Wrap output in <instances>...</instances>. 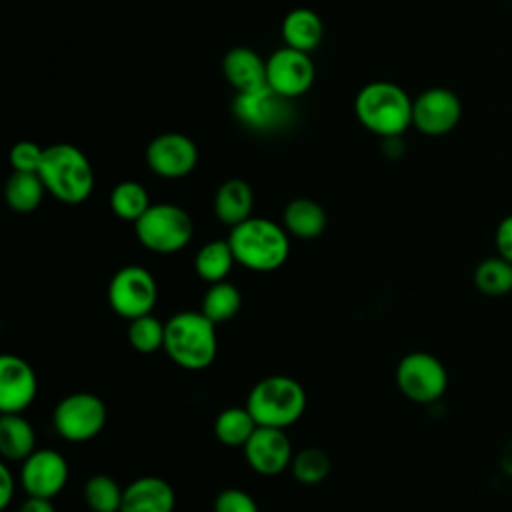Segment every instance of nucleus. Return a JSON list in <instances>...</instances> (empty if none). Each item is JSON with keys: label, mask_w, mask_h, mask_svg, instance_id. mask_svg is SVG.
Here are the masks:
<instances>
[{"label": "nucleus", "mask_w": 512, "mask_h": 512, "mask_svg": "<svg viewBox=\"0 0 512 512\" xmlns=\"http://www.w3.org/2000/svg\"><path fill=\"white\" fill-rule=\"evenodd\" d=\"M124 490L108 474H94L84 484V500L92 512H120Z\"/></svg>", "instance_id": "c85d7f7f"}, {"label": "nucleus", "mask_w": 512, "mask_h": 512, "mask_svg": "<svg viewBox=\"0 0 512 512\" xmlns=\"http://www.w3.org/2000/svg\"><path fill=\"white\" fill-rule=\"evenodd\" d=\"M214 512H260L256 500L240 490V488H226L214 500Z\"/></svg>", "instance_id": "473e14b6"}, {"label": "nucleus", "mask_w": 512, "mask_h": 512, "mask_svg": "<svg viewBox=\"0 0 512 512\" xmlns=\"http://www.w3.org/2000/svg\"><path fill=\"white\" fill-rule=\"evenodd\" d=\"M412 102L398 84L378 80L360 88L354 100V112L358 122L372 134L396 138L412 126Z\"/></svg>", "instance_id": "f03ea898"}, {"label": "nucleus", "mask_w": 512, "mask_h": 512, "mask_svg": "<svg viewBox=\"0 0 512 512\" xmlns=\"http://www.w3.org/2000/svg\"><path fill=\"white\" fill-rule=\"evenodd\" d=\"M36 450L34 426L22 414H2L0 454L6 460L24 462Z\"/></svg>", "instance_id": "4be33fe9"}, {"label": "nucleus", "mask_w": 512, "mask_h": 512, "mask_svg": "<svg viewBox=\"0 0 512 512\" xmlns=\"http://www.w3.org/2000/svg\"><path fill=\"white\" fill-rule=\"evenodd\" d=\"M248 466L262 476H276L292 464V442L284 430L258 426L244 444Z\"/></svg>", "instance_id": "dca6fc26"}, {"label": "nucleus", "mask_w": 512, "mask_h": 512, "mask_svg": "<svg viewBox=\"0 0 512 512\" xmlns=\"http://www.w3.org/2000/svg\"><path fill=\"white\" fill-rule=\"evenodd\" d=\"M138 242L156 254H174L182 250L194 232L190 214L168 202L152 204L134 224Z\"/></svg>", "instance_id": "423d86ee"}, {"label": "nucleus", "mask_w": 512, "mask_h": 512, "mask_svg": "<svg viewBox=\"0 0 512 512\" xmlns=\"http://www.w3.org/2000/svg\"><path fill=\"white\" fill-rule=\"evenodd\" d=\"M44 150L36 142L20 140L10 148L8 160L14 172H38L44 160Z\"/></svg>", "instance_id": "2f4dec72"}, {"label": "nucleus", "mask_w": 512, "mask_h": 512, "mask_svg": "<svg viewBox=\"0 0 512 512\" xmlns=\"http://www.w3.org/2000/svg\"><path fill=\"white\" fill-rule=\"evenodd\" d=\"M164 350L180 368L204 370L214 362L218 352L216 324L202 312L182 310L166 320Z\"/></svg>", "instance_id": "7ed1b4c3"}, {"label": "nucleus", "mask_w": 512, "mask_h": 512, "mask_svg": "<svg viewBox=\"0 0 512 512\" xmlns=\"http://www.w3.org/2000/svg\"><path fill=\"white\" fill-rule=\"evenodd\" d=\"M292 474L300 484L306 486H314L320 484L328 472H330V458L322 448L310 446L300 450L294 458H292Z\"/></svg>", "instance_id": "7c9ffc66"}, {"label": "nucleus", "mask_w": 512, "mask_h": 512, "mask_svg": "<svg viewBox=\"0 0 512 512\" xmlns=\"http://www.w3.org/2000/svg\"><path fill=\"white\" fill-rule=\"evenodd\" d=\"M284 230L300 240L318 238L326 228L324 208L310 198H294L284 208Z\"/></svg>", "instance_id": "412c9836"}, {"label": "nucleus", "mask_w": 512, "mask_h": 512, "mask_svg": "<svg viewBox=\"0 0 512 512\" xmlns=\"http://www.w3.org/2000/svg\"><path fill=\"white\" fill-rule=\"evenodd\" d=\"M228 242L236 262L254 272H272L280 268L290 254V240L284 226L260 216H252L234 226Z\"/></svg>", "instance_id": "f257e3e1"}, {"label": "nucleus", "mask_w": 512, "mask_h": 512, "mask_svg": "<svg viewBox=\"0 0 512 512\" xmlns=\"http://www.w3.org/2000/svg\"><path fill=\"white\" fill-rule=\"evenodd\" d=\"M150 206L148 192L140 182L124 180L118 182L110 192V208L120 220L136 224Z\"/></svg>", "instance_id": "bb28decb"}, {"label": "nucleus", "mask_w": 512, "mask_h": 512, "mask_svg": "<svg viewBox=\"0 0 512 512\" xmlns=\"http://www.w3.org/2000/svg\"><path fill=\"white\" fill-rule=\"evenodd\" d=\"M166 322H160L156 316L146 314L130 320L128 326V342L140 354H152L164 348Z\"/></svg>", "instance_id": "c756f323"}, {"label": "nucleus", "mask_w": 512, "mask_h": 512, "mask_svg": "<svg viewBox=\"0 0 512 512\" xmlns=\"http://www.w3.org/2000/svg\"><path fill=\"white\" fill-rule=\"evenodd\" d=\"M68 482L66 458L50 448H36L20 466V484L28 496L54 498Z\"/></svg>", "instance_id": "4468645a"}, {"label": "nucleus", "mask_w": 512, "mask_h": 512, "mask_svg": "<svg viewBox=\"0 0 512 512\" xmlns=\"http://www.w3.org/2000/svg\"><path fill=\"white\" fill-rule=\"evenodd\" d=\"M500 464H502V470H504L506 474H510V476H512V440L504 446V450H502V458H500Z\"/></svg>", "instance_id": "e433bc0d"}, {"label": "nucleus", "mask_w": 512, "mask_h": 512, "mask_svg": "<svg viewBox=\"0 0 512 512\" xmlns=\"http://www.w3.org/2000/svg\"><path fill=\"white\" fill-rule=\"evenodd\" d=\"M462 116L460 98L442 86L424 90L412 102V126L426 136H444Z\"/></svg>", "instance_id": "9b49d317"}, {"label": "nucleus", "mask_w": 512, "mask_h": 512, "mask_svg": "<svg viewBox=\"0 0 512 512\" xmlns=\"http://www.w3.org/2000/svg\"><path fill=\"white\" fill-rule=\"evenodd\" d=\"M232 112L236 120L252 132H278L294 120V108L288 98L274 92L268 84L240 92L234 98Z\"/></svg>", "instance_id": "6e6552de"}, {"label": "nucleus", "mask_w": 512, "mask_h": 512, "mask_svg": "<svg viewBox=\"0 0 512 512\" xmlns=\"http://www.w3.org/2000/svg\"><path fill=\"white\" fill-rule=\"evenodd\" d=\"M0 508L6 510L14 498V476L8 464H0Z\"/></svg>", "instance_id": "f704fd0d"}, {"label": "nucleus", "mask_w": 512, "mask_h": 512, "mask_svg": "<svg viewBox=\"0 0 512 512\" xmlns=\"http://www.w3.org/2000/svg\"><path fill=\"white\" fill-rule=\"evenodd\" d=\"M20 512H56L54 504L50 498H38V496H28L22 506Z\"/></svg>", "instance_id": "c9c22d12"}, {"label": "nucleus", "mask_w": 512, "mask_h": 512, "mask_svg": "<svg viewBox=\"0 0 512 512\" xmlns=\"http://www.w3.org/2000/svg\"><path fill=\"white\" fill-rule=\"evenodd\" d=\"M156 300H158L156 280L142 266L128 264L120 268L108 284V304L118 316L126 320L152 314Z\"/></svg>", "instance_id": "9d476101"}, {"label": "nucleus", "mask_w": 512, "mask_h": 512, "mask_svg": "<svg viewBox=\"0 0 512 512\" xmlns=\"http://www.w3.org/2000/svg\"><path fill=\"white\" fill-rule=\"evenodd\" d=\"M46 190L64 204L84 202L94 188V170L86 154L72 144H52L44 150L38 170Z\"/></svg>", "instance_id": "39448f33"}, {"label": "nucleus", "mask_w": 512, "mask_h": 512, "mask_svg": "<svg viewBox=\"0 0 512 512\" xmlns=\"http://www.w3.org/2000/svg\"><path fill=\"white\" fill-rule=\"evenodd\" d=\"M106 404L92 392H74L64 396L52 414L54 430L68 442H88L96 438L106 424Z\"/></svg>", "instance_id": "0eeeda50"}, {"label": "nucleus", "mask_w": 512, "mask_h": 512, "mask_svg": "<svg viewBox=\"0 0 512 512\" xmlns=\"http://www.w3.org/2000/svg\"><path fill=\"white\" fill-rule=\"evenodd\" d=\"M494 240H496L498 256L512 264V214H508L506 218L500 220Z\"/></svg>", "instance_id": "72a5a7b5"}, {"label": "nucleus", "mask_w": 512, "mask_h": 512, "mask_svg": "<svg viewBox=\"0 0 512 512\" xmlns=\"http://www.w3.org/2000/svg\"><path fill=\"white\" fill-rule=\"evenodd\" d=\"M254 192L246 180L230 178L220 184L214 196V214L222 224L230 228L252 218Z\"/></svg>", "instance_id": "6ab92c4d"}, {"label": "nucleus", "mask_w": 512, "mask_h": 512, "mask_svg": "<svg viewBox=\"0 0 512 512\" xmlns=\"http://www.w3.org/2000/svg\"><path fill=\"white\" fill-rule=\"evenodd\" d=\"M258 424L246 406H230L224 408L214 420V434L226 446H242L250 440Z\"/></svg>", "instance_id": "a878e982"}, {"label": "nucleus", "mask_w": 512, "mask_h": 512, "mask_svg": "<svg viewBox=\"0 0 512 512\" xmlns=\"http://www.w3.org/2000/svg\"><path fill=\"white\" fill-rule=\"evenodd\" d=\"M280 34L286 48L308 54L320 44L324 24L322 18L312 8H294L284 16Z\"/></svg>", "instance_id": "aec40b11"}, {"label": "nucleus", "mask_w": 512, "mask_h": 512, "mask_svg": "<svg viewBox=\"0 0 512 512\" xmlns=\"http://www.w3.org/2000/svg\"><path fill=\"white\" fill-rule=\"evenodd\" d=\"M198 162V148L192 138L180 132H164L150 140L146 148L148 168L162 178L188 176Z\"/></svg>", "instance_id": "f8f14e48"}, {"label": "nucleus", "mask_w": 512, "mask_h": 512, "mask_svg": "<svg viewBox=\"0 0 512 512\" xmlns=\"http://www.w3.org/2000/svg\"><path fill=\"white\" fill-rule=\"evenodd\" d=\"M222 74L228 84L240 92H250L266 84V60L246 46H236L222 60Z\"/></svg>", "instance_id": "a211bd4d"}, {"label": "nucleus", "mask_w": 512, "mask_h": 512, "mask_svg": "<svg viewBox=\"0 0 512 512\" xmlns=\"http://www.w3.org/2000/svg\"><path fill=\"white\" fill-rule=\"evenodd\" d=\"M398 390L416 404H430L444 396L448 372L430 352H410L396 366Z\"/></svg>", "instance_id": "1a4fd4ad"}, {"label": "nucleus", "mask_w": 512, "mask_h": 512, "mask_svg": "<svg viewBox=\"0 0 512 512\" xmlns=\"http://www.w3.org/2000/svg\"><path fill=\"white\" fill-rule=\"evenodd\" d=\"M312 82L314 64L306 52L284 46L266 60V84L288 100L308 92Z\"/></svg>", "instance_id": "ddd939ff"}, {"label": "nucleus", "mask_w": 512, "mask_h": 512, "mask_svg": "<svg viewBox=\"0 0 512 512\" xmlns=\"http://www.w3.org/2000/svg\"><path fill=\"white\" fill-rule=\"evenodd\" d=\"M474 284L486 296L512 292V264L500 256L482 260L474 270Z\"/></svg>", "instance_id": "cd10ccee"}, {"label": "nucleus", "mask_w": 512, "mask_h": 512, "mask_svg": "<svg viewBox=\"0 0 512 512\" xmlns=\"http://www.w3.org/2000/svg\"><path fill=\"white\" fill-rule=\"evenodd\" d=\"M176 494L160 476H140L124 488L120 512H174Z\"/></svg>", "instance_id": "f3484780"}, {"label": "nucleus", "mask_w": 512, "mask_h": 512, "mask_svg": "<svg viewBox=\"0 0 512 512\" xmlns=\"http://www.w3.org/2000/svg\"><path fill=\"white\" fill-rule=\"evenodd\" d=\"M46 186L38 172H12L6 182L4 196L14 212H32L40 206Z\"/></svg>", "instance_id": "b1692460"}, {"label": "nucleus", "mask_w": 512, "mask_h": 512, "mask_svg": "<svg viewBox=\"0 0 512 512\" xmlns=\"http://www.w3.org/2000/svg\"><path fill=\"white\" fill-rule=\"evenodd\" d=\"M240 306H242L240 290L234 284L222 280V282L208 286V290L202 296L200 312L210 322L222 324V322L232 320L240 312Z\"/></svg>", "instance_id": "393cba45"}, {"label": "nucleus", "mask_w": 512, "mask_h": 512, "mask_svg": "<svg viewBox=\"0 0 512 512\" xmlns=\"http://www.w3.org/2000/svg\"><path fill=\"white\" fill-rule=\"evenodd\" d=\"M246 408L258 426L286 430L304 416L306 392L304 386L290 376H266L252 386Z\"/></svg>", "instance_id": "20e7f679"}, {"label": "nucleus", "mask_w": 512, "mask_h": 512, "mask_svg": "<svg viewBox=\"0 0 512 512\" xmlns=\"http://www.w3.org/2000/svg\"><path fill=\"white\" fill-rule=\"evenodd\" d=\"M234 262H236V258L230 248V242L228 240H212L196 252L194 270L204 282L216 284V282L226 280Z\"/></svg>", "instance_id": "5701e85b"}, {"label": "nucleus", "mask_w": 512, "mask_h": 512, "mask_svg": "<svg viewBox=\"0 0 512 512\" xmlns=\"http://www.w3.org/2000/svg\"><path fill=\"white\" fill-rule=\"evenodd\" d=\"M38 394L34 368L20 356L0 358V410L2 414H22Z\"/></svg>", "instance_id": "2eb2a0df"}]
</instances>
